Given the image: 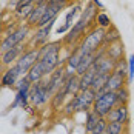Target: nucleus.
I'll use <instances>...</instances> for the list:
<instances>
[{"label": "nucleus", "instance_id": "obj_1", "mask_svg": "<svg viewBox=\"0 0 134 134\" xmlns=\"http://www.w3.org/2000/svg\"><path fill=\"white\" fill-rule=\"evenodd\" d=\"M94 100H96V93L91 88L85 90V91H80L79 94H76L71 99H68V102L65 103L62 113L66 117H72L77 113H88L93 108Z\"/></svg>", "mask_w": 134, "mask_h": 134}, {"label": "nucleus", "instance_id": "obj_2", "mask_svg": "<svg viewBox=\"0 0 134 134\" xmlns=\"http://www.w3.org/2000/svg\"><path fill=\"white\" fill-rule=\"evenodd\" d=\"M103 37H105V29L99 26H94L86 32V36L82 39V42L77 45L79 49L85 55L88 54H96L103 45Z\"/></svg>", "mask_w": 134, "mask_h": 134}, {"label": "nucleus", "instance_id": "obj_3", "mask_svg": "<svg viewBox=\"0 0 134 134\" xmlns=\"http://www.w3.org/2000/svg\"><path fill=\"white\" fill-rule=\"evenodd\" d=\"M114 107H117V100H116V93L114 91H107L105 88L100 90L99 93H96V100L91 108L99 117H107L108 113Z\"/></svg>", "mask_w": 134, "mask_h": 134}, {"label": "nucleus", "instance_id": "obj_4", "mask_svg": "<svg viewBox=\"0 0 134 134\" xmlns=\"http://www.w3.org/2000/svg\"><path fill=\"white\" fill-rule=\"evenodd\" d=\"M31 34H32V28L28 26L26 23H20L19 28H17L14 32H11L9 36L3 37V39L0 40V54L6 53L8 49L17 46V45L22 43V42H28L29 37H31Z\"/></svg>", "mask_w": 134, "mask_h": 134}, {"label": "nucleus", "instance_id": "obj_5", "mask_svg": "<svg viewBox=\"0 0 134 134\" xmlns=\"http://www.w3.org/2000/svg\"><path fill=\"white\" fill-rule=\"evenodd\" d=\"M51 93L46 86V80L43 79L40 82H36L31 85L29 90V103L34 108H45L51 102Z\"/></svg>", "mask_w": 134, "mask_h": 134}, {"label": "nucleus", "instance_id": "obj_6", "mask_svg": "<svg viewBox=\"0 0 134 134\" xmlns=\"http://www.w3.org/2000/svg\"><path fill=\"white\" fill-rule=\"evenodd\" d=\"M128 62L126 60H122L117 63V68L109 74V79L107 82V86L105 90L107 91H117L123 86H128Z\"/></svg>", "mask_w": 134, "mask_h": 134}, {"label": "nucleus", "instance_id": "obj_7", "mask_svg": "<svg viewBox=\"0 0 134 134\" xmlns=\"http://www.w3.org/2000/svg\"><path fill=\"white\" fill-rule=\"evenodd\" d=\"M55 22H57V19L51 20L46 26L36 28V29H34V32L31 34L29 40H28L29 48H40V46H43V45H46V43L49 42V36H51V31H53Z\"/></svg>", "mask_w": 134, "mask_h": 134}, {"label": "nucleus", "instance_id": "obj_8", "mask_svg": "<svg viewBox=\"0 0 134 134\" xmlns=\"http://www.w3.org/2000/svg\"><path fill=\"white\" fill-rule=\"evenodd\" d=\"M39 59H40L39 48H28L26 51H25V53L19 57V60H17L14 65L20 69L22 77H25V76L28 74V71H29L31 68L34 66L37 62H39Z\"/></svg>", "mask_w": 134, "mask_h": 134}, {"label": "nucleus", "instance_id": "obj_9", "mask_svg": "<svg viewBox=\"0 0 134 134\" xmlns=\"http://www.w3.org/2000/svg\"><path fill=\"white\" fill-rule=\"evenodd\" d=\"M28 48H29L28 42H22V43H19L17 46H14V48H11V49H8L6 53L0 54V63H2L5 68L13 66L14 63L19 60V57L25 53Z\"/></svg>", "mask_w": 134, "mask_h": 134}, {"label": "nucleus", "instance_id": "obj_10", "mask_svg": "<svg viewBox=\"0 0 134 134\" xmlns=\"http://www.w3.org/2000/svg\"><path fill=\"white\" fill-rule=\"evenodd\" d=\"M45 80H46V86H48L51 96H54L65 85V80H66V77H65V66H59L54 72H51L49 76H46Z\"/></svg>", "mask_w": 134, "mask_h": 134}, {"label": "nucleus", "instance_id": "obj_11", "mask_svg": "<svg viewBox=\"0 0 134 134\" xmlns=\"http://www.w3.org/2000/svg\"><path fill=\"white\" fill-rule=\"evenodd\" d=\"M19 79H22V72L15 65L5 68L0 76V88H14Z\"/></svg>", "mask_w": 134, "mask_h": 134}, {"label": "nucleus", "instance_id": "obj_12", "mask_svg": "<svg viewBox=\"0 0 134 134\" xmlns=\"http://www.w3.org/2000/svg\"><path fill=\"white\" fill-rule=\"evenodd\" d=\"M105 119H107V122H119L122 125L128 126L130 120H131V117H130V108H128V105H117V107H114L108 113V116Z\"/></svg>", "mask_w": 134, "mask_h": 134}, {"label": "nucleus", "instance_id": "obj_13", "mask_svg": "<svg viewBox=\"0 0 134 134\" xmlns=\"http://www.w3.org/2000/svg\"><path fill=\"white\" fill-rule=\"evenodd\" d=\"M42 68L45 71V76H49L51 72H54L59 66H62L60 63V54L55 53V54H46V55H42L39 59Z\"/></svg>", "mask_w": 134, "mask_h": 134}, {"label": "nucleus", "instance_id": "obj_14", "mask_svg": "<svg viewBox=\"0 0 134 134\" xmlns=\"http://www.w3.org/2000/svg\"><path fill=\"white\" fill-rule=\"evenodd\" d=\"M83 2L82 0H76L74 3H71L69 6H68V9H66V13H65V25L69 28H72V25L77 22V19L80 17V14H82V9H83Z\"/></svg>", "mask_w": 134, "mask_h": 134}, {"label": "nucleus", "instance_id": "obj_15", "mask_svg": "<svg viewBox=\"0 0 134 134\" xmlns=\"http://www.w3.org/2000/svg\"><path fill=\"white\" fill-rule=\"evenodd\" d=\"M107 55L109 59H113L114 62H122V60H125V46H123V42L119 40L116 42V43H113V45H109L107 46Z\"/></svg>", "mask_w": 134, "mask_h": 134}, {"label": "nucleus", "instance_id": "obj_16", "mask_svg": "<svg viewBox=\"0 0 134 134\" xmlns=\"http://www.w3.org/2000/svg\"><path fill=\"white\" fill-rule=\"evenodd\" d=\"M46 6H48V3H36L34 5V8H32V11H31V14H29V17H28V20H26L28 26H31L32 29L37 26V23L40 22Z\"/></svg>", "mask_w": 134, "mask_h": 134}, {"label": "nucleus", "instance_id": "obj_17", "mask_svg": "<svg viewBox=\"0 0 134 134\" xmlns=\"http://www.w3.org/2000/svg\"><path fill=\"white\" fill-rule=\"evenodd\" d=\"M62 88L65 90V93L68 94V97H69V99H71L72 96L79 94V93H80V79H79V76H77V74H74V76L68 77L66 80H65V85H63Z\"/></svg>", "mask_w": 134, "mask_h": 134}, {"label": "nucleus", "instance_id": "obj_18", "mask_svg": "<svg viewBox=\"0 0 134 134\" xmlns=\"http://www.w3.org/2000/svg\"><path fill=\"white\" fill-rule=\"evenodd\" d=\"M34 5L36 3H23L22 0H20V3H19V6L15 8V11H14V15H15V19H17V22H25L26 23L28 17H29V14L32 11V8H34Z\"/></svg>", "mask_w": 134, "mask_h": 134}, {"label": "nucleus", "instance_id": "obj_19", "mask_svg": "<svg viewBox=\"0 0 134 134\" xmlns=\"http://www.w3.org/2000/svg\"><path fill=\"white\" fill-rule=\"evenodd\" d=\"M68 94L65 93V90L63 88H60L57 93L54 94L53 97H51V102H49V107L53 111H59V109H63L65 107V103L68 102Z\"/></svg>", "mask_w": 134, "mask_h": 134}, {"label": "nucleus", "instance_id": "obj_20", "mask_svg": "<svg viewBox=\"0 0 134 134\" xmlns=\"http://www.w3.org/2000/svg\"><path fill=\"white\" fill-rule=\"evenodd\" d=\"M63 43H62V39L60 40H53V42H48L46 45H43L39 48V53H40V57L42 55H46V54H55V53H62L63 49Z\"/></svg>", "mask_w": 134, "mask_h": 134}, {"label": "nucleus", "instance_id": "obj_21", "mask_svg": "<svg viewBox=\"0 0 134 134\" xmlns=\"http://www.w3.org/2000/svg\"><path fill=\"white\" fill-rule=\"evenodd\" d=\"M45 77H46V76H45V71H43V68H42L40 62H37L34 66L28 71V74H26V79L31 82V83L40 82V80H43Z\"/></svg>", "mask_w": 134, "mask_h": 134}, {"label": "nucleus", "instance_id": "obj_22", "mask_svg": "<svg viewBox=\"0 0 134 134\" xmlns=\"http://www.w3.org/2000/svg\"><path fill=\"white\" fill-rule=\"evenodd\" d=\"M96 74H97V69H96V66L93 65L83 76L79 77V79H80V91H85V90H90V88H91V83H93Z\"/></svg>", "mask_w": 134, "mask_h": 134}, {"label": "nucleus", "instance_id": "obj_23", "mask_svg": "<svg viewBox=\"0 0 134 134\" xmlns=\"http://www.w3.org/2000/svg\"><path fill=\"white\" fill-rule=\"evenodd\" d=\"M94 62H96V54H88V55H85V57L80 60V63H79L77 69H76V74H77L79 77L83 76V74H85V72L94 65Z\"/></svg>", "mask_w": 134, "mask_h": 134}, {"label": "nucleus", "instance_id": "obj_24", "mask_svg": "<svg viewBox=\"0 0 134 134\" xmlns=\"http://www.w3.org/2000/svg\"><path fill=\"white\" fill-rule=\"evenodd\" d=\"M102 117H99L94 111H88V113H85V133L90 134L93 133V130L97 126V123H99V120H100Z\"/></svg>", "mask_w": 134, "mask_h": 134}, {"label": "nucleus", "instance_id": "obj_25", "mask_svg": "<svg viewBox=\"0 0 134 134\" xmlns=\"http://www.w3.org/2000/svg\"><path fill=\"white\" fill-rule=\"evenodd\" d=\"M120 40V32H119V29L113 26L108 28L107 31H105V37H103V45L102 46H109V45H113V43H116V42Z\"/></svg>", "mask_w": 134, "mask_h": 134}, {"label": "nucleus", "instance_id": "obj_26", "mask_svg": "<svg viewBox=\"0 0 134 134\" xmlns=\"http://www.w3.org/2000/svg\"><path fill=\"white\" fill-rule=\"evenodd\" d=\"M109 79V74H96V77H94L93 83H91V90H93L94 93H99L100 90H103L105 86H107V82Z\"/></svg>", "mask_w": 134, "mask_h": 134}, {"label": "nucleus", "instance_id": "obj_27", "mask_svg": "<svg viewBox=\"0 0 134 134\" xmlns=\"http://www.w3.org/2000/svg\"><path fill=\"white\" fill-rule=\"evenodd\" d=\"M96 26L102 28V29H105V31H107L108 28L113 26V22H111L109 14H107L105 11H99V13H97V17H96Z\"/></svg>", "mask_w": 134, "mask_h": 134}, {"label": "nucleus", "instance_id": "obj_28", "mask_svg": "<svg viewBox=\"0 0 134 134\" xmlns=\"http://www.w3.org/2000/svg\"><path fill=\"white\" fill-rule=\"evenodd\" d=\"M125 125H122L119 122H108L107 123V134H126Z\"/></svg>", "mask_w": 134, "mask_h": 134}, {"label": "nucleus", "instance_id": "obj_29", "mask_svg": "<svg viewBox=\"0 0 134 134\" xmlns=\"http://www.w3.org/2000/svg\"><path fill=\"white\" fill-rule=\"evenodd\" d=\"M116 100H117V105H128V102H130V88L123 86L120 90H117L116 91Z\"/></svg>", "mask_w": 134, "mask_h": 134}, {"label": "nucleus", "instance_id": "obj_30", "mask_svg": "<svg viewBox=\"0 0 134 134\" xmlns=\"http://www.w3.org/2000/svg\"><path fill=\"white\" fill-rule=\"evenodd\" d=\"M126 62H128V68H126L128 69V85H130L134 80V53L128 55Z\"/></svg>", "mask_w": 134, "mask_h": 134}, {"label": "nucleus", "instance_id": "obj_31", "mask_svg": "<svg viewBox=\"0 0 134 134\" xmlns=\"http://www.w3.org/2000/svg\"><path fill=\"white\" fill-rule=\"evenodd\" d=\"M107 119L105 117H102L100 120H99V123H97V126L93 130V133H90V134H102V133H105L107 131Z\"/></svg>", "mask_w": 134, "mask_h": 134}, {"label": "nucleus", "instance_id": "obj_32", "mask_svg": "<svg viewBox=\"0 0 134 134\" xmlns=\"http://www.w3.org/2000/svg\"><path fill=\"white\" fill-rule=\"evenodd\" d=\"M69 29H71V28L66 26V25L63 23V25H60L59 28H55V34H57V36H63V34H66Z\"/></svg>", "mask_w": 134, "mask_h": 134}, {"label": "nucleus", "instance_id": "obj_33", "mask_svg": "<svg viewBox=\"0 0 134 134\" xmlns=\"http://www.w3.org/2000/svg\"><path fill=\"white\" fill-rule=\"evenodd\" d=\"M19 3H20V0H8V9H11V11H15V8L19 6Z\"/></svg>", "mask_w": 134, "mask_h": 134}, {"label": "nucleus", "instance_id": "obj_34", "mask_svg": "<svg viewBox=\"0 0 134 134\" xmlns=\"http://www.w3.org/2000/svg\"><path fill=\"white\" fill-rule=\"evenodd\" d=\"M49 3H59V5H66V6H69L72 2L71 0H49Z\"/></svg>", "mask_w": 134, "mask_h": 134}, {"label": "nucleus", "instance_id": "obj_35", "mask_svg": "<svg viewBox=\"0 0 134 134\" xmlns=\"http://www.w3.org/2000/svg\"><path fill=\"white\" fill-rule=\"evenodd\" d=\"M90 2H91V3H94V5H96L99 9H100V11H103V9H105V5H103L100 0H90Z\"/></svg>", "mask_w": 134, "mask_h": 134}, {"label": "nucleus", "instance_id": "obj_36", "mask_svg": "<svg viewBox=\"0 0 134 134\" xmlns=\"http://www.w3.org/2000/svg\"><path fill=\"white\" fill-rule=\"evenodd\" d=\"M23 3H36V0H22Z\"/></svg>", "mask_w": 134, "mask_h": 134}, {"label": "nucleus", "instance_id": "obj_37", "mask_svg": "<svg viewBox=\"0 0 134 134\" xmlns=\"http://www.w3.org/2000/svg\"><path fill=\"white\" fill-rule=\"evenodd\" d=\"M3 68H5V66H3V65H2V63H0V76H2V72H3V71H5V69H3Z\"/></svg>", "mask_w": 134, "mask_h": 134}]
</instances>
